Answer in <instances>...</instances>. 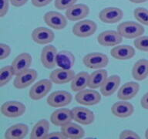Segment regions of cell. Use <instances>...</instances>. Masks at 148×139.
Masks as SVG:
<instances>
[{"mask_svg": "<svg viewBox=\"0 0 148 139\" xmlns=\"http://www.w3.org/2000/svg\"><path fill=\"white\" fill-rule=\"evenodd\" d=\"M117 31L123 38L136 39L144 33V28L142 24L133 21L121 23L117 26Z\"/></svg>", "mask_w": 148, "mask_h": 139, "instance_id": "1", "label": "cell"}, {"mask_svg": "<svg viewBox=\"0 0 148 139\" xmlns=\"http://www.w3.org/2000/svg\"><path fill=\"white\" fill-rule=\"evenodd\" d=\"M83 63L84 66L89 69H103L108 65L109 58L106 54L94 52L86 54L83 58Z\"/></svg>", "mask_w": 148, "mask_h": 139, "instance_id": "2", "label": "cell"}, {"mask_svg": "<svg viewBox=\"0 0 148 139\" xmlns=\"http://www.w3.org/2000/svg\"><path fill=\"white\" fill-rule=\"evenodd\" d=\"M76 101L84 106H92L101 101V95L95 89H83L75 96Z\"/></svg>", "mask_w": 148, "mask_h": 139, "instance_id": "3", "label": "cell"}, {"mask_svg": "<svg viewBox=\"0 0 148 139\" xmlns=\"http://www.w3.org/2000/svg\"><path fill=\"white\" fill-rule=\"evenodd\" d=\"M53 87V82L50 79H43L34 83L29 91L30 99L39 100L46 97Z\"/></svg>", "mask_w": 148, "mask_h": 139, "instance_id": "4", "label": "cell"}, {"mask_svg": "<svg viewBox=\"0 0 148 139\" xmlns=\"http://www.w3.org/2000/svg\"><path fill=\"white\" fill-rule=\"evenodd\" d=\"M97 30V23L90 19L79 20L73 25L72 32L76 36L86 38L94 34Z\"/></svg>", "mask_w": 148, "mask_h": 139, "instance_id": "5", "label": "cell"}, {"mask_svg": "<svg viewBox=\"0 0 148 139\" xmlns=\"http://www.w3.org/2000/svg\"><path fill=\"white\" fill-rule=\"evenodd\" d=\"M73 100V96L70 93L65 90H56L48 96L46 102L52 107L60 108L69 105Z\"/></svg>", "mask_w": 148, "mask_h": 139, "instance_id": "6", "label": "cell"}, {"mask_svg": "<svg viewBox=\"0 0 148 139\" xmlns=\"http://www.w3.org/2000/svg\"><path fill=\"white\" fill-rule=\"evenodd\" d=\"M37 76H38V74L36 70L29 68L19 74H16L13 81L14 87L20 90L25 89L34 83Z\"/></svg>", "mask_w": 148, "mask_h": 139, "instance_id": "7", "label": "cell"}, {"mask_svg": "<svg viewBox=\"0 0 148 139\" xmlns=\"http://www.w3.org/2000/svg\"><path fill=\"white\" fill-rule=\"evenodd\" d=\"M26 111L25 104L19 101H7L1 106V113L9 118H18L23 116Z\"/></svg>", "mask_w": 148, "mask_h": 139, "instance_id": "8", "label": "cell"}, {"mask_svg": "<svg viewBox=\"0 0 148 139\" xmlns=\"http://www.w3.org/2000/svg\"><path fill=\"white\" fill-rule=\"evenodd\" d=\"M44 22L48 26L56 30H62L67 25V18L62 13L49 11L44 15Z\"/></svg>", "mask_w": 148, "mask_h": 139, "instance_id": "9", "label": "cell"}, {"mask_svg": "<svg viewBox=\"0 0 148 139\" xmlns=\"http://www.w3.org/2000/svg\"><path fill=\"white\" fill-rule=\"evenodd\" d=\"M123 16L122 9L117 7H107L102 9L99 13V18L101 22L106 24H115L120 22Z\"/></svg>", "mask_w": 148, "mask_h": 139, "instance_id": "10", "label": "cell"}, {"mask_svg": "<svg viewBox=\"0 0 148 139\" xmlns=\"http://www.w3.org/2000/svg\"><path fill=\"white\" fill-rule=\"evenodd\" d=\"M123 38L118 31L106 30L99 33L97 42L103 46H115L122 43Z\"/></svg>", "mask_w": 148, "mask_h": 139, "instance_id": "11", "label": "cell"}, {"mask_svg": "<svg viewBox=\"0 0 148 139\" xmlns=\"http://www.w3.org/2000/svg\"><path fill=\"white\" fill-rule=\"evenodd\" d=\"M72 114L73 120L82 125H90L94 122V114L88 108L76 107L72 110Z\"/></svg>", "mask_w": 148, "mask_h": 139, "instance_id": "12", "label": "cell"}, {"mask_svg": "<svg viewBox=\"0 0 148 139\" xmlns=\"http://www.w3.org/2000/svg\"><path fill=\"white\" fill-rule=\"evenodd\" d=\"M90 14V8L85 4H75L67 9L65 16L69 21H79L85 19Z\"/></svg>", "mask_w": 148, "mask_h": 139, "instance_id": "13", "label": "cell"}, {"mask_svg": "<svg viewBox=\"0 0 148 139\" xmlns=\"http://www.w3.org/2000/svg\"><path fill=\"white\" fill-rule=\"evenodd\" d=\"M32 39L39 45H46L54 40L55 34L49 28L37 27L32 32Z\"/></svg>", "mask_w": 148, "mask_h": 139, "instance_id": "14", "label": "cell"}, {"mask_svg": "<svg viewBox=\"0 0 148 139\" xmlns=\"http://www.w3.org/2000/svg\"><path fill=\"white\" fill-rule=\"evenodd\" d=\"M57 49L53 45L44 46L41 53V63L44 67L47 69H53L56 66Z\"/></svg>", "mask_w": 148, "mask_h": 139, "instance_id": "15", "label": "cell"}, {"mask_svg": "<svg viewBox=\"0 0 148 139\" xmlns=\"http://www.w3.org/2000/svg\"><path fill=\"white\" fill-rule=\"evenodd\" d=\"M75 75L74 71L71 69H63L60 67L51 72L49 79L56 84H66L71 82Z\"/></svg>", "mask_w": 148, "mask_h": 139, "instance_id": "16", "label": "cell"}, {"mask_svg": "<svg viewBox=\"0 0 148 139\" xmlns=\"http://www.w3.org/2000/svg\"><path fill=\"white\" fill-rule=\"evenodd\" d=\"M73 120L72 110L67 108H59L52 113L50 116L51 122L58 127H62Z\"/></svg>", "mask_w": 148, "mask_h": 139, "instance_id": "17", "label": "cell"}, {"mask_svg": "<svg viewBox=\"0 0 148 139\" xmlns=\"http://www.w3.org/2000/svg\"><path fill=\"white\" fill-rule=\"evenodd\" d=\"M111 112L116 118H127L134 114V107L127 100H121L113 104L111 107Z\"/></svg>", "mask_w": 148, "mask_h": 139, "instance_id": "18", "label": "cell"}, {"mask_svg": "<svg viewBox=\"0 0 148 139\" xmlns=\"http://www.w3.org/2000/svg\"><path fill=\"white\" fill-rule=\"evenodd\" d=\"M140 90V84L136 82L130 81L124 83L118 90L117 97L121 100H130L133 99L138 94Z\"/></svg>", "mask_w": 148, "mask_h": 139, "instance_id": "19", "label": "cell"}, {"mask_svg": "<svg viewBox=\"0 0 148 139\" xmlns=\"http://www.w3.org/2000/svg\"><path fill=\"white\" fill-rule=\"evenodd\" d=\"M135 49L129 45H117L110 51L111 56L117 60H127L135 56Z\"/></svg>", "mask_w": 148, "mask_h": 139, "instance_id": "20", "label": "cell"}, {"mask_svg": "<svg viewBox=\"0 0 148 139\" xmlns=\"http://www.w3.org/2000/svg\"><path fill=\"white\" fill-rule=\"evenodd\" d=\"M32 56L29 53H23L17 56L12 63V67H13L16 75L29 69L32 64Z\"/></svg>", "mask_w": 148, "mask_h": 139, "instance_id": "21", "label": "cell"}, {"mask_svg": "<svg viewBox=\"0 0 148 139\" xmlns=\"http://www.w3.org/2000/svg\"><path fill=\"white\" fill-rule=\"evenodd\" d=\"M120 77L117 75L108 76L104 83L100 87V93L103 96L110 97L118 90L120 85Z\"/></svg>", "mask_w": 148, "mask_h": 139, "instance_id": "22", "label": "cell"}, {"mask_svg": "<svg viewBox=\"0 0 148 139\" xmlns=\"http://www.w3.org/2000/svg\"><path fill=\"white\" fill-rule=\"evenodd\" d=\"M61 131L66 138L79 139L83 138L85 135V131L80 125L72 122L61 127Z\"/></svg>", "mask_w": 148, "mask_h": 139, "instance_id": "23", "label": "cell"}, {"mask_svg": "<svg viewBox=\"0 0 148 139\" xmlns=\"http://www.w3.org/2000/svg\"><path fill=\"white\" fill-rule=\"evenodd\" d=\"M29 133V127L25 124H16L9 127L5 132V138L23 139Z\"/></svg>", "mask_w": 148, "mask_h": 139, "instance_id": "24", "label": "cell"}, {"mask_svg": "<svg viewBox=\"0 0 148 139\" xmlns=\"http://www.w3.org/2000/svg\"><path fill=\"white\" fill-rule=\"evenodd\" d=\"M49 131V123L47 120H39L32 127L29 138L31 139H46Z\"/></svg>", "mask_w": 148, "mask_h": 139, "instance_id": "25", "label": "cell"}, {"mask_svg": "<svg viewBox=\"0 0 148 139\" xmlns=\"http://www.w3.org/2000/svg\"><path fill=\"white\" fill-rule=\"evenodd\" d=\"M132 76L136 81L145 80L148 76V60L141 59L136 61L132 69Z\"/></svg>", "mask_w": 148, "mask_h": 139, "instance_id": "26", "label": "cell"}, {"mask_svg": "<svg viewBox=\"0 0 148 139\" xmlns=\"http://www.w3.org/2000/svg\"><path fill=\"white\" fill-rule=\"evenodd\" d=\"M75 60V56L70 51L61 50L56 56V66L63 69H71Z\"/></svg>", "mask_w": 148, "mask_h": 139, "instance_id": "27", "label": "cell"}, {"mask_svg": "<svg viewBox=\"0 0 148 139\" xmlns=\"http://www.w3.org/2000/svg\"><path fill=\"white\" fill-rule=\"evenodd\" d=\"M108 77V74L105 70L99 69L90 74L89 85L88 87L91 89L100 88Z\"/></svg>", "mask_w": 148, "mask_h": 139, "instance_id": "28", "label": "cell"}, {"mask_svg": "<svg viewBox=\"0 0 148 139\" xmlns=\"http://www.w3.org/2000/svg\"><path fill=\"white\" fill-rule=\"evenodd\" d=\"M90 74L86 72H80L76 74L71 81V90L74 92H79L86 88L89 85Z\"/></svg>", "mask_w": 148, "mask_h": 139, "instance_id": "29", "label": "cell"}, {"mask_svg": "<svg viewBox=\"0 0 148 139\" xmlns=\"http://www.w3.org/2000/svg\"><path fill=\"white\" fill-rule=\"evenodd\" d=\"M14 76H16V74L12 65L2 67L0 69V87H2L9 83Z\"/></svg>", "mask_w": 148, "mask_h": 139, "instance_id": "30", "label": "cell"}, {"mask_svg": "<svg viewBox=\"0 0 148 139\" xmlns=\"http://www.w3.org/2000/svg\"><path fill=\"white\" fill-rule=\"evenodd\" d=\"M134 18L137 22L144 25H148V9L138 7L134 11Z\"/></svg>", "mask_w": 148, "mask_h": 139, "instance_id": "31", "label": "cell"}, {"mask_svg": "<svg viewBox=\"0 0 148 139\" xmlns=\"http://www.w3.org/2000/svg\"><path fill=\"white\" fill-rule=\"evenodd\" d=\"M134 45L137 50L143 52H148V36H141L135 39Z\"/></svg>", "mask_w": 148, "mask_h": 139, "instance_id": "32", "label": "cell"}, {"mask_svg": "<svg viewBox=\"0 0 148 139\" xmlns=\"http://www.w3.org/2000/svg\"><path fill=\"white\" fill-rule=\"evenodd\" d=\"M78 0H55L54 6L59 10H64L69 9L76 3Z\"/></svg>", "mask_w": 148, "mask_h": 139, "instance_id": "33", "label": "cell"}, {"mask_svg": "<svg viewBox=\"0 0 148 139\" xmlns=\"http://www.w3.org/2000/svg\"><path fill=\"white\" fill-rule=\"evenodd\" d=\"M0 60L6 59L11 53V47L5 43L0 44Z\"/></svg>", "mask_w": 148, "mask_h": 139, "instance_id": "34", "label": "cell"}, {"mask_svg": "<svg viewBox=\"0 0 148 139\" xmlns=\"http://www.w3.org/2000/svg\"><path fill=\"white\" fill-rule=\"evenodd\" d=\"M120 139L124 138H135V139H140V137L139 136L138 134H136V132L131 130H124L120 133V136H119Z\"/></svg>", "mask_w": 148, "mask_h": 139, "instance_id": "35", "label": "cell"}, {"mask_svg": "<svg viewBox=\"0 0 148 139\" xmlns=\"http://www.w3.org/2000/svg\"><path fill=\"white\" fill-rule=\"evenodd\" d=\"M10 0H1V8H0V17H4L8 13L9 9Z\"/></svg>", "mask_w": 148, "mask_h": 139, "instance_id": "36", "label": "cell"}, {"mask_svg": "<svg viewBox=\"0 0 148 139\" xmlns=\"http://www.w3.org/2000/svg\"><path fill=\"white\" fill-rule=\"evenodd\" d=\"M31 1H32V4L37 8L46 6L53 2V0H31Z\"/></svg>", "mask_w": 148, "mask_h": 139, "instance_id": "37", "label": "cell"}, {"mask_svg": "<svg viewBox=\"0 0 148 139\" xmlns=\"http://www.w3.org/2000/svg\"><path fill=\"white\" fill-rule=\"evenodd\" d=\"M48 138H58V139H65L64 134H62V131H56V132H52V133H49L48 135L46 136V139Z\"/></svg>", "mask_w": 148, "mask_h": 139, "instance_id": "38", "label": "cell"}, {"mask_svg": "<svg viewBox=\"0 0 148 139\" xmlns=\"http://www.w3.org/2000/svg\"><path fill=\"white\" fill-rule=\"evenodd\" d=\"M140 105L143 109L148 110V92L146 93L141 98Z\"/></svg>", "mask_w": 148, "mask_h": 139, "instance_id": "39", "label": "cell"}, {"mask_svg": "<svg viewBox=\"0 0 148 139\" xmlns=\"http://www.w3.org/2000/svg\"><path fill=\"white\" fill-rule=\"evenodd\" d=\"M28 1L29 0H10V3L15 7H21L26 4Z\"/></svg>", "mask_w": 148, "mask_h": 139, "instance_id": "40", "label": "cell"}, {"mask_svg": "<svg viewBox=\"0 0 148 139\" xmlns=\"http://www.w3.org/2000/svg\"><path fill=\"white\" fill-rule=\"evenodd\" d=\"M130 2L132 3H135V4H140V3H143V2H147L148 0H129Z\"/></svg>", "mask_w": 148, "mask_h": 139, "instance_id": "41", "label": "cell"}, {"mask_svg": "<svg viewBox=\"0 0 148 139\" xmlns=\"http://www.w3.org/2000/svg\"><path fill=\"white\" fill-rule=\"evenodd\" d=\"M145 138L147 139H148V128L147 129V131H146L145 132Z\"/></svg>", "mask_w": 148, "mask_h": 139, "instance_id": "42", "label": "cell"}]
</instances>
